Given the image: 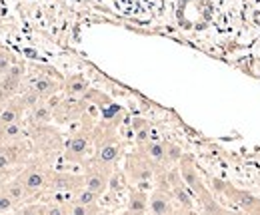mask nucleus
I'll return each mask as SVG.
<instances>
[{"instance_id": "obj_2", "label": "nucleus", "mask_w": 260, "mask_h": 215, "mask_svg": "<svg viewBox=\"0 0 260 215\" xmlns=\"http://www.w3.org/2000/svg\"><path fill=\"white\" fill-rule=\"evenodd\" d=\"M208 187L212 189L214 195H222L228 201H232L234 207H238L244 215H260V197L250 193L248 189H242L220 178H210Z\"/></svg>"}, {"instance_id": "obj_21", "label": "nucleus", "mask_w": 260, "mask_h": 215, "mask_svg": "<svg viewBox=\"0 0 260 215\" xmlns=\"http://www.w3.org/2000/svg\"><path fill=\"white\" fill-rule=\"evenodd\" d=\"M20 211L24 215H46V203L44 201H26L20 205Z\"/></svg>"}, {"instance_id": "obj_17", "label": "nucleus", "mask_w": 260, "mask_h": 215, "mask_svg": "<svg viewBox=\"0 0 260 215\" xmlns=\"http://www.w3.org/2000/svg\"><path fill=\"white\" fill-rule=\"evenodd\" d=\"M2 193H6L18 207L20 205H24L26 201H30V195H28V191H26V187L22 184V180L18 178V176H14V178H10L8 180V184L4 185L2 189H0Z\"/></svg>"}, {"instance_id": "obj_11", "label": "nucleus", "mask_w": 260, "mask_h": 215, "mask_svg": "<svg viewBox=\"0 0 260 215\" xmlns=\"http://www.w3.org/2000/svg\"><path fill=\"white\" fill-rule=\"evenodd\" d=\"M136 150L144 155L156 169H168V157H166V144L164 140H150L144 146H136Z\"/></svg>"}, {"instance_id": "obj_3", "label": "nucleus", "mask_w": 260, "mask_h": 215, "mask_svg": "<svg viewBox=\"0 0 260 215\" xmlns=\"http://www.w3.org/2000/svg\"><path fill=\"white\" fill-rule=\"evenodd\" d=\"M94 154V123L80 125L64 144V159L74 165H86Z\"/></svg>"}, {"instance_id": "obj_26", "label": "nucleus", "mask_w": 260, "mask_h": 215, "mask_svg": "<svg viewBox=\"0 0 260 215\" xmlns=\"http://www.w3.org/2000/svg\"><path fill=\"white\" fill-rule=\"evenodd\" d=\"M18 174H20V171H18ZM18 174H16V171H0V189L8 184L10 178H14V176H18Z\"/></svg>"}, {"instance_id": "obj_9", "label": "nucleus", "mask_w": 260, "mask_h": 215, "mask_svg": "<svg viewBox=\"0 0 260 215\" xmlns=\"http://www.w3.org/2000/svg\"><path fill=\"white\" fill-rule=\"evenodd\" d=\"M148 213L150 215H186L184 209L178 207V203L174 201V197L170 195V191L154 187L150 191V199H148Z\"/></svg>"}, {"instance_id": "obj_6", "label": "nucleus", "mask_w": 260, "mask_h": 215, "mask_svg": "<svg viewBox=\"0 0 260 215\" xmlns=\"http://www.w3.org/2000/svg\"><path fill=\"white\" fill-rule=\"evenodd\" d=\"M30 146L26 140L0 146V171H20L30 159Z\"/></svg>"}, {"instance_id": "obj_13", "label": "nucleus", "mask_w": 260, "mask_h": 215, "mask_svg": "<svg viewBox=\"0 0 260 215\" xmlns=\"http://www.w3.org/2000/svg\"><path fill=\"white\" fill-rule=\"evenodd\" d=\"M26 116V108L20 100V96H14L12 100L4 102L0 108V125H8V123L22 122V118Z\"/></svg>"}, {"instance_id": "obj_19", "label": "nucleus", "mask_w": 260, "mask_h": 215, "mask_svg": "<svg viewBox=\"0 0 260 215\" xmlns=\"http://www.w3.org/2000/svg\"><path fill=\"white\" fill-rule=\"evenodd\" d=\"M166 144V157H168V165L176 167L180 163V159L186 155V152L176 144V142H164Z\"/></svg>"}, {"instance_id": "obj_18", "label": "nucleus", "mask_w": 260, "mask_h": 215, "mask_svg": "<svg viewBox=\"0 0 260 215\" xmlns=\"http://www.w3.org/2000/svg\"><path fill=\"white\" fill-rule=\"evenodd\" d=\"M132 132H134V142L136 146H144L150 140H160L152 127V123L144 118H134L132 120Z\"/></svg>"}, {"instance_id": "obj_28", "label": "nucleus", "mask_w": 260, "mask_h": 215, "mask_svg": "<svg viewBox=\"0 0 260 215\" xmlns=\"http://www.w3.org/2000/svg\"><path fill=\"white\" fill-rule=\"evenodd\" d=\"M222 215H238V213H234L232 209H228V207H224V213H222Z\"/></svg>"}, {"instance_id": "obj_30", "label": "nucleus", "mask_w": 260, "mask_h": 215, "mask_svg": "<svg viewBox=\"0 0 260 215\" xmlns=\"http://www.w3.org/2000/svg\"><path fill=\"white\" fill-rule=\"evenodd\" d=\"M4 52H8V50H6V48H4V46H0V56H2V54H4Z\"/></svg>"}, {"instance_id": "obj_29", "label": "nucleus", "mask_w": 260, "mask_h": 215, "mask_svg": "<svg viewBox=\"0 0 260 215\" xmlns=\"http://www.w3.org/2000/svg\"><path fill=\"white\" fill-rule=\"evenodd\" d=\"M8 215H24L22 213V211H20V207H18V209H14V211H10V213Z\"/></svg>"}, {"instance_id": "obj_23", "label": "nucleus", "mask_w": 260, "mask_h": 215, "mask_svg": "<svg viewBox=\"0 0 260 215\" xmlns=\"http://www.w3.org/2000/svg\"><path fill=\"white\" fill-rule=\"evenodd\" d=\"M100 205H82V203H70V215H94Z\"/></svg>"}, {"instance_id": "obj_12", "label": "nucleus", "mask_w": 260, "mask_h": 215, "mask_svg": "<svg viewBox=\"0 0 260 215\" xmlns=\"http://www.w3.org/2000/svg\"><path fill=\"white\" fill-rule=\"evenodd\" d=\"M28 88H32L34 92L46 102L48 98L62 92V80L54 78L52 74H38V76H34L32 80H30Z\"/></svg>"}, {"instance_id": "obj_20", "label": "nucleus", "mask_w": 260, "mask_h": 215, "mask_svg": "<svg viewBox=\"0 0 260 215\" xmlns=\"http://www.w3.org/2000/svg\"><path fill=\"white\" fill-rule=\"evenodd\" d=\"M74 203H82V205H100V197H98L96 193H92V191H88V189H80V191H76V195H74Z\"/></svg>"}, {"instance_id": "obj_10", "label": "nucleus", "mask_w": 260, "mask_h": 215, "mask_svg": "<svg viewBox=\"0 0 260 215\" xmlns=\"http://www.w3.org/2000/svg\"><path fill=\"white\" fill-rule=\"evenodd\" d=\"M84 187V176L74 174V171H64V169H52L50 176V185L48 191H66V193H76ZM46 191V193H48Z\"/></svg>"}, {"instance_id": "obj_27", "label": "nucleus", "mask_w": 260, "mask_h": 215, "mask_svg": "<svg viewBox=\"0 0 260 215\" xmlns=\"http://www.w3.org/2000/svg\"><path fill=\"white\" fill-rule=\"evenodd\" d=\"M94 215H110V211H106V209H102V207H100V209H98Z\"/></svg>"}, {"instance_id": "obj_15", "label": "nucleus", "mask_w": 260, "mask_h": 215, "mask_svg": "<svg viewBox=\"0 0 260 215\" xmlns=\"http://www.w3.org/2000/svg\"><path fill=\"white\" fill-rule=\"evenodd\" d=\"M148 199L150 193L142 187H130L128 201H126V211L136 215H148Z\"/></svg>"}, {"instance_id": "obj_31", "label": "nucleus", "mask_w": 260, "mask_h": 215, "mask_svg": "<svg viewBox=\"0 0 260 215\" xmlns=\"http://www.w3.org/2000/svg\"><path fill=\"white\" fill-rule=\"evenodd\" d=\"M0 108H2V104H0Z\"/></svg>"}, {"instance_id": "obj_25", "label": "nucleus", "mask_w": 260, "mask_h": 215, "mask_svg": "<svg viewBox=\"0 0 260 215\" xmlns=\"http://www.w3.org/2000/svg\"><path fill=\"white\" fill-rule=\"evenodd\" d=\"M16 62H18V60H16V58H14L10 52H4V54L0 56V76H4V74H6V72H8V70H10V68H12Z\"/></svg>"}, {"instance_id": "obj_7", "label": "nucleus", "mask_w": 260, "mask_h": 215, "mask_svg": "<svg viewBox=\"0 0 260 215\" xmlns=\"http://www.w3.org/2000/svg\"><path fill=\"white\" fill-rule=\"evenodd\" d=\"M86 110H88V100L62 96V100L54 108V122L58 123L78 122V120H82L86 116Z\"/></svg>"}, {"instance_id": "obj_8", "label": "nucleus", "mask_w": 260, "mask_h": 215, "mask_svg": "<svg viewBox=\"0 0 260 215\" xmlns=\"http://www.w3.org/2000/svg\"><path fill=\"white\" fill-rule=\"evenodd\" d=\"M114 169H106V167H100L96 163H86L84 165V189L96 193L98 197L106 195L108 193V185H110V178H112Z\"/></svg>"}, {"instance_id": "obj_22", "label": "nucleus", "mask_w": 260, "mask_h": 215, "mask_svg": "<svg viewBox=\"0 0 260 215\" xmlns=\"http://www.w3.org/2000/svg\"><path fill=\"white\" fill-rule=\"evenodd\" d=\"M46 215H70V203H56V201H44Z\"/></svg>"}, {"instance_id": "obj_4", "label": "nucleus", "mask_w": 260, "mask_h": 215, "mask_svg": "<svg viewBox=\"0 0 260 215\" xmlns=\"http://www.w3.org/2000/svg\"><path fill=\"white\" fill-rule=\"evenodd\" d=\"M50 176H52V169L42 163L40 159H30L18 174V178L22 180V184L26 187L28 195H30V201L34 197H40L48 191V185H50Z\"/></svg>"}, {"instance_id": "obj_24", "label": "nucleus", "mask_w": 260, "mask_h": 215, "mask_svg": "<svg viewBox=\"0 0 260 215\" xmlns=\"http://www.w3.org/2000/svg\"><path fill=\"white\" fill-rule=\"evenodd\" d=\"M14 209H18V205L6 193L0 191V215H8L10 211H14Z\"/></svg>"}, {"instance_id": "obj_1", "label": "nucleus", "mask_w": 260, "mask_h": 215, "mask_svg": "<svg viewBox=\"0 0 260 215\" xmlns=\"http://www.w3.org/2000/svg\"><path fill=\"white\" fill-rule=\"evenodd\" d=\"M124 155V144L114 125H94V154L90 163L106 169H116Z\"/></svg>"}, {"instance_id": "obj_16", "label": "nucleus", "mask_w": 260, "mask_h": 215, "mask_svg": "<svg viewBox=\"0 0 260 215\" xmlns=\"http://www.w3.org/2000/svg\"><path fill=\"white\" fill-rule=\"evenodd\" d=\"M26 118H28L26 123L32 125V127H46V125L54 122V112L46 102H40L38 106H34L32 110L26 114Z\"/></svg>"}, {"instance_id": "obj_5", "label": "nucleus", "mask_w": 260, "mask_h": 215, "mask_svg": "<svg viewBox=\"0 0 260 215\" xmlns=\"http://www.w3.org/2000/svg\"><path fill=\"white\" fill-rule=\"evenodd\" d=\"M158 171H160V169H156L138 150H134V152H130V154L124 155L122 174H124L126 182H128L132 187H138V185H146V184H150V182H154Z\"/></svg>"}, {"instance_id": "obj_14", "label": "nucleus", "mask_w": 260, "mask_h": 215, "mask_svg": "<svg viewBox=\"0 0 260 215\" xmlns=\"http://www.w3.org/2000/svg\"><path fill=\"white\" fill-rule=\"evenodd\" d=\"M92 88L82 74H70L62 78V94L68 98H86V94Z\"/></svg>"}]
</instances>
